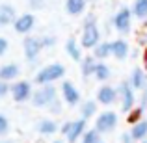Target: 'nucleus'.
Listing matches in <instances>:
<instances>
[{"instance_id":"f257e3e1","label":"nucleus","mask_w":147,"mask_h":143,"mask_svg":"<svg viewBox=\"0 0 147 143\" xmlns=\"http://www.w3.org/2000/svg\"><path fill=\"white\" fill-rule=\"evenodd\" d=\"M100 43V32L95 24V17L93 15H88L86 22L82 26V37H80V45L84 48H95Z\"/></svg>"},{"instance_id":"f03ea898","label":"nucleus","mask_w":147,"mask_h":143,"mask_svg":"<svg viewBox=\"0 0 147 143\" xmlns=\"http://www.w3.org/2000/svg\"><path fill=\"white\" fill-rule=\"evenodd\" d=\"M65 76V67L61 63H50L45 65L39 73L36 75V84L39 86H47V84H52L56 80H61Z\"/></svg>"},{"instance_id":"7ed1b4c3","label":"nucleus","mask_w":147,"mask_h":143,"mask_svg":"<svg viewBox=\"0 0 147 143\" xmlns=\"http://www.w3.org/2000/svg\"><path fill=\"white\" fill-rule=\"evenodd\" d=\"M32 104L36 108H49L52 102L58 100V91L52 84H47V86H41L39 89H36L32 93Z\"/></svg>"},{"instance_id":"20e7f679","label":"nucleus","mask_w":147,"mask_h":143,"mask_svg":"<svg viewBox=\"0 0 147 143\" xmlns=\"http://www.w3.org/2000/svg\"><path fill=\"white\" fill-rule=\"evenodd\" d=\"M117 97L121 100V111L129 113L136 104V95H134V87L130 86V82H121L117 87Z\"/></svg>"},{"instance_id":"39448f33","label":"nucleus","mask_w":147,"mask_h":143,"mask_svg":"<svg viewBox=\"0 0 147 143\" xmlns=\"http://www.w3.org/2000/svg\"><path fill=\"white\" fill-rule=\"evenodd\" d=\"M115 126H117V113L115 111H102L95 119V130L100 134L112 132Z\"/></svg>"},{"instance_id":"423d86ee","label":"nucleus","mask_w":147,"mask_h":143,"mask_svg":"<svg viewBox=\"0 0 147 143\" xmlns=\"http://www.w3.org/2000/svg\"><path fill=\"white\" fill-rule=\"evenodd\" d=\"M130 24H132V11L129 7H121L117 13L114 15V28L119 34H129Z\"/></svg>"},{"instance_id":"0eeeda50","label":"nucleus","mask_w":147,"mask_h":143,"mask_svg":"<svg viewBox=\"0 0 147 143\" xmlns=\"http://www.w3.org/2000/svg\"><path fill=\"white\" fill-rule=\"evenodd\" d=\"M22 48H24V56H26V60H28V61L37 60L39 52L43 50L41 37H34V36L24 37V41H22Z\"/></svg>"},{"instance_id":"6e6552de","label":"nucleus","mask_w":147,"mask_h":143,"mask_svg":"<svg viewBox=\"0 0 147 143\" xmlns=\"http://www.w3.org/2000/svg\"><path fill=\"white\" fill-rule=\"evenodd\" d=\"M32 86H30V82H26V80H21V82L13 84V87H11V95H13V100L15 102H24V100L32 99Z\"/></svg>"},{"instance_id":"1a4fd4ad","label":"nucleus","mask_w":147,"mask_h":143,"mask_svg":"<svg viewBox=\"0 0 147 143\" xmlns=\"http://www.w3.org/2000/svg\"><path fill=\"white\" fill-rule=\"evenodd\" d=\"M34 26H36V17H34L32 13L19 15V17L15 19V22H13V30L17 34H28V32H32Z\"/></svg>"},{"instance_id":"9d476101","label":"nucleus","mask_w":147,"mask_h":143,"mask_svg":"<svg viewBox=\"0 0 147 143\" xmlns=\"http://www.w3.org/2000/svg\"><path fill=\"white\" fill-rule=\"evenodd\" d=\"M61 97H63V100L69 106H76V104L80 102V91L76 89V87L73 86V82H69V80H63V82H61Z\"/></svg>"},{"instance_id":"9b49d317","label":"nucleus","mask_w":147,"mask_h":143,"mask_svg":"<svg viewBox=\"0 0 147 143\" xmlns=\"http://www.w3.org/2000/svg\"><path fill=\"white\" fill-rule=\"evenodd\" d=\"M117 89L112 86H108V84H104V86L99 87L97 91V102L99 104H104V106H110V104H114L115 100H117Z\"/></svg>"},{"instance_id":"f8f14e48","label":"nucleus","mask_w":147,"mask_h":143,"mask_svg":"<svg viewBox=\"0 0 147 143\" xmlns=\"http://www.w3.org/2000/svg\"><path fill=\"white\" fill-rule=\"evenodd\" d=\"M86 128H88V121H86V119L80 117V119H76V121H73L71 130H69V134L65 136V138H67V143H76L78 140H82Z\"/></svg>"},{"instance_id":"ddd939ff","label":"nucleus","mask_w":147,"mask_h":143,"mask_svg":"<svg viewBox=\"0 0 147 143\" xmlns=\"http://www.w3.org/2000/svg\"><path fill=\"white\" fill-rule=\"evenodd\" d=\"M17 19V11L11 4H0V26L13 24Z\"/></svg>"},{"instance_id":"4468645a","label":"nucleus","mask_w":147,"mask_h":143,"mask_svg":"<svg viewBox=\"0 0 147 143\" xmlns=\"http://www.w3.org/2000/svg\"><path fill=\"white\" fill-rule=\"evenodd\" d=\"M19 75H21V67L17 63H6L0 67V80H4V82L15 80Z\"/></svg>"},{"instance_id":"2eb2a0df","label":"nucleus","mask_w":147,"mask_h":143,"mask_svg":"<svg viewBox=\"0 0 147 143\" xmlns=\"http://www.w3.org/2000/svg\"><path fill=\"white\" fill-rule=\"evenodd\" d=\"M110 43H112V56L115 60H125L129 56V43L125 39H115Z\"/></svg>"},{"instance_id":"dca6fc26","label":"nucleus","mask_w":147,"mask_h":143,"mask_svg":"<svg viewBox=\"0 0 147 143\" xmlns=\"http://www.w3.org/2000/svg\"><path fill=\"white\" fill-rule=\"evenodd\" d=\"M129 82H130V86H132L134 89H145L147 87V75L144 73V69H140V67L134 69Z\"/></svg>"},{"instance_id":"f3484780","label":"nucleus","mask_w":147,"mask_h":143,"mask_svg":"<svg viewBox=\"0 0 147 143\" xmlns=\"http://www.w3.org/2000/svg\"><path fill=\"white\" fill-rule=\"evenodd\" d=\"M82 45L76 43V39H73V37H69L67 41H65V52L69 54V58H71L73 61H82V50H80Z\"/></svg>"},{"instance_id":"a211bd4d","label":"nucleus","mask_w":147,"mask_h":143,"mask_svg":"<svg viewBox=\"0 0 147 143\" xmlns=\"http://www.w3.org/2000/svg\"><path fill=\"white\" fill-rule=\"evenodd\" d=\"M86 4H88V0H65V11L71 17L82 15L84 9H86Z\"/></svg>"},{"instance_id":"6ab92c4d","label":"nucleus","mask_w":147,"mask_h":143,"mask_svg":"<svg viewBox=\"0 0 147 143\" xmlns=\"http://www.w3.org/2000/svg\"><path fill=\"white\" fill-rule=\"evenodd\" d=\"M91 56H93L95 60H99V61L110 58L112 56V43L110 41H100L97 47L93 48V54H91Z\"/></svg>"},{"instance_id":"aec40b11","label":"nucleus","mask_w":147,"mask_h":143,"mask_svg":"<svg viewBox=\"0 0 147 143\" xmlns=\"http://www.w3.org/2000/svg\"><path fill=\"white\" fill-rule=\"evenodd\" d=\"M37 132L41 134V136H52V134H56L58 130V125L52 121V119H41L39 123H37Z\"/></svg>"},{"instance_id":"412c9836","label":"nucleus","mask_w":147,"mask_h":143,"mask_svg":"<svg viewBox=\"0 0 147 143\" xmlns=\"http://www.w3.org/2000/svg\"><path fill=\"white\" fill-rule=\"evenodd\" d=\"M95 67H97V60H95L93 56L82 58V61H80V69H82V76H84V78H88V76L93 75Z\"/></svg>"},{"instance_id":"4be33fe9","label":"nucleus","mask_w":147,"mask_h":143,"mask_svg":"<svg viewBox=\"0 0 147 143\" xmlns=\"http://www.w3.org/2000/svg\"><path fill=\"white\" fill-rule=\"evenodd\" d=\"M130 136H132L134 141H142L147 138V121L142 119L140 123H136V125H132V128H130Z\"/></svg>"},{"instance_id":"5701e85b","label":"nucleus","mask_w":147,"mask_h":143,"mask_svg":"<svg viewBox=\"0 0 147 143\" xmlns=\"http://www.w3.org/2000/svg\"><path fill=\"white\" fill-rule=\"evenodd\" d=\"M130 11H132V15L136 19H140V21L147 19V0H134Z\"/></svg>"},{"instance_id":"b1692460","label":"nucleus","mask_w":147,"mask_h":143,"mask_svg":"<svg viewBox=\"0 0 147 143\" xmlns=\"http://www.w3.org/2000/svg\"><path fill=\"white\" fill-rule=\"evenodd\" d=\"M97 100H86V102H82V106H80V113H82V119H91L95 113H97Z\"/></svg>"},{"instance_id":"393cba45","label":"nucleus","mask_w":147,"mask_h":143,"mask_svg":"<svg viewBox=\"0 0 147 143\" xmlns=\"http://www.w3.org/2000/svg\"><path fill=\"white\" fill-rule=\"evenodd\" d=\"M93 76L100 82H106L108 78H110V67H108L104 61H97V67H95V73Z\"/></svg>"},{"instance_id":"a878e982","label":"nucleus","mask_w":147,"mask_h":143,"mask_svg":"<svg viewBox=\"0 0 147 143\" xmlns=\"http://www.w3.org/2000/svg\"><path fill=\"white\" fill-rule=\"evenodd\" d=\"M82 143H104V140H102V134L100 132H97L95 128H90L84 132Z\"/></svg>"},{"instance_id":"bb28decb","label":"nucleus","mask_w":147,"mask_h":143,"mask_svg":"<svg viewBox=\"0 0 147 143\" xmlns=\"http://www.w3.org/2000/svg\"><path fill=\"white\" fill-rule=\"evenodd\" d=\"M142 115H144V110L142 108H136V110H130L129 111V117H127V121L130 123V125H136V123H140L142 121Z\"/></svg>"},{"instance_id":"cd10ccee","label":"nucleus","mask_w":147,"mask_h":143,"mask_svg":"<svg viewBox=\"0 0 147 143\" xmlns=\"http://www.w3.org/2000/svg\"><path fill=\"white\" fill-rule=\"evenodd\" d=\"M7 130H9V121H7V117H6V115H2V113H0V138H2V136H6V134H7Z\"/></svg>"},{"instance_id":"c85d7f7f","label":"nucleus","mask_w":147,"mask_h":143,"mask_svg":"<svg viewBox=\"0 0 147 143\" xmlns=\"http://www.w3.org/2000/svg\"><path fill=\"white\" fill-rule=\"evenodd\" d=\"M41 45H43V48H50L56 45V39H54L52 36H47V37H41Z\"/></svg>"},{"instance_id":"c756f323","label":"nucleus","mask_w":147,"mask_h":143,"mask_svg":"<svg viewBox=\"0 0 147 143\" xmlns=\"http://www.w3.org/2000/svg\"><path fill=\"white\" fill-rule=\"evenodd\" d=\"M28 6L30 9H43L45 0H28Z\"/></svg>"},{"instance_id":"7c9ffc66","label":"nucleus","mask_w":147,"mask_h":143,"mask_svg":"<svg viewBox=\"0 0 147 143\" xmlns=\"http://www.w3.org/2000/svg\"><path fill=\"white\" fill-rule=\"evenodd\" d=\"M7 93H11V87L7 82H4V80H0V97H6Z\"/></svg>"},{"instance_id":"2f4dec72","label":"nucleus","mask_w":147,"mask_h":143,"mask_svg":"<svg viewBox=\"0 0 147 143\" xmlns=\"http://www.w3.org/2000/svg\"><path fill=\"white\" fill-rule=\"evenodd\" d=\"M7 48H9L7 39H6V37H0V56H4V54L7 52Z\"/></svg>"},{"instance_id":"473e14b6","label":"nucleus","mask_w":147,"mask_h":143,"mask_svg":"<svg viewBox=\"0 0 147 143\" xmlns=\"http://www.w3.org/2000/svg\"><path fill=\"white\" fill-rule=\"evenodd\" d=\"M71 126H73V121H67V123H63V125H61V128H60L61 136H67V134H69V130H71Z\"/></svg>"},{"instance_id":"72a5a7b5","label":"nucleus","mask_w":147,"mask_h":143,"mask_svg":"<svg viewBox=\"0 0 147 143\" xmlns=\"http://www.w3.org/2000/svg\"><path fill=\"white\" fill-rule=\"evenodd\" d=\"M121 143H134L132 136H130V132H125V134H121Z\"/></svg>"},{"instance_id":"f704fd0d","label":"nucleus","mask_w":147,"mask_h":143,"mask_svg":"<svg viewBox=\"0 0 147 143\" xmlns=\"http://www.w3.org/2000/svg\"><path fill=\"white\" fill-rule=\"evenodd\" d=\"M144 65H145V69H147V48H145V52H144Z\"/></svg>"},{"instance_id":"c9c22d12","label":"nucleus","mask_w":147,"mask_h":143,"mask_svg":"<svg viewBox=\"0 0 147 143\" xmlns=\"http://www.w3.org/2000/svg\"><path fill=\"white\" fill-rule=\"evenodd\" d=\"M0 143H13V141H9V140H2Z\"/></svg>"},{"instance_id":"e433bc0d","label":"nucleus","mask_w":147,"mask_h":143,"mask_svg":"<svg viewBox=\"0 0 147 143\" xmlns=\"http://www.w3.org/2000/svg\"><path fill=\"white\" fill-rule=\"evenodd\" d=\"M52 143H63V141H61V140H54Z\"/></svg>"}]
</instances>
